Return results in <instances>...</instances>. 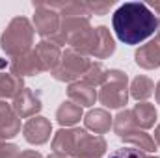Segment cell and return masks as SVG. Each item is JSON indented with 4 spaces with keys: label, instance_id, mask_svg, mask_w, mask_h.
Returning a JSON list of instances; mask_svg holds the SVG:
<instances>
[{
    "label": "cell",
    "instance_id": "1",
    "mask_svg": "<svg viewBox=\"0 0 160 158\" xmlns=\"http://www.w3.org/2000/svg\"><path fill=\"white\" fill-rule=\"evenodd\" d=\"M158 26L153 9L142 2H127L119 6L112 17V28L125 45H140L149 39Z\"/></svg>",
    "mask_w": 160,
    "mask_h": 158
},
{
    "label": "cell",
    "instance_id": "2",
    "mask_svg": "<svg viewBox=\"0 0 160 158\" xmlns=\"http://www.w3.org/2000/svg\"><path fill=\"white\" fill-rule=\"evenodd\" d=\"M52 149L73 158H101L108 143L102 136L89 134L86 128H60L52 138Z\"/></svg>",
    "mask_w": 160,
    "mask_h": 158
},
{
    "label": "cell",
    "instance_id": "3",
    "mask_svg": "<svg viewBox=\"0 0 160 158\" xmlns=\"http://www.w3.org/2000/svg\"><path fill=\"white\" fill-rule=\"evenodd\" d=\"M56 45H71L80 54L91 56L95 47V28L89 24V17H62L60 32L52 39Z\"/></svg>",
    "mask_w": 160,
    "mask_h": 158
},
{
    "label": "cell",
    "instance_id": "4",
    "mask_svg": "<svg viewBox=\"0 0 160 158\" xmlns=\"http://www.w3.org/2000/svg\"><path fill=\"white\" fill-rule=\"evenodd\" d=\"M34 34H36L34 24L26 17H13L0 36V48L13 60L32 50Z\"/></svg>",
    "mask_w": 160,
    "mask_h": 158
},
{
    "label": "cell",
    "instance_id": "5",
    "mask_svg": "<svg viewBox=\"0 0 160 158\" xmlns=\"http://www.w3.org/2000/svg\"><path fill=\"white\" fill-rule=\"evenodd\" d=\"M97 101L110 110H119L128 101V77L119 69H108L104 84L97 93Z\"/></svg>",
    "mask_w": 160,
    "mask_h": 158
},
{
    "label": "cell",
    "instance_id": "6",
    "mask_svg": "<svg viewBox=\"0 0 160 158\" xmlns=\"http://www.w3.org/2000/svg\"><path fill=\"white\" fill-rule=\"evenodd\" d=\"M89 65H91L89 56L80 54L75 48H65L62 52L60 63L56 65V69L50 71V75H52V78L58 80V82L73 84V82H78L80 77L86 75V71L89 69Z\"/></svg>",
    "mask_w": 160,
    "mask_h": 158
},
{
    "label": "cell",
    "instance_id": "7",
    "mask_svg": "<svg viewBox=\"0 0 160 158\" xmlns=\"http://www.w3.org/2000/svg\"><path fill=\"white\" fill-rule=\"evenodd\" d=\"M34 30L43 39L52 41L60 32L62 17L58 11L47 6V2H34Z\"/></svg>",
    "mask_w": 160,
    "mask_h": 158
},
{
    "label": "cell",
    "instance_id": "8",
    "mask_svg": "<svg viewBox=\"0 0 160 158\" xmlns=\"http://www.w3.org/2000/svg\"><path fill=\"white\" fill-rule=\"evenodd\" d=\"M13 112L19 116L21 119H28V117H36L43 108V102H41L39 95L30 89V87H24L15 99H13V104H11Z\"/></svg>",
    "mask_w": 160,
    "mask_h": 158
},
{
    "label": "cell",
    "instance_id": "9",
    "mask_svg": "<svg viewBox=\"0 0 160 158\" xmlns=\"http://www.w3.org/2000/svg\"><path fill=\"white\" fill-rule=\"evenodd\" d=\"M22 134H24V140L32 145H43L50 140V134H52V125L50 121L43 116H36V117H30L24 126H22Z\"/></svg>",
    "mask_w": 160,
    "mask_h": 158
},
{
    "label": "cell",
    "instance_id": "10",
    "mask_svg": "<svg viewBox=\"0 0 160 158\" xmlns=\"http://www.w3.org/2000/svg\"><path fill=\"white\" fill-rule=\"evenodd\" d=\"M9 73L15 75V77H19V78H24V77H38V75L43 73V67H41L36 52L30 50V52H24V54H21V56H17V58L11 60V63H9Z\"/></svg>",
    "mask_w": 160,
    "mask_h": 158
},
{
    "label": "cell",
    "instance_id": "11",
    "mask_svg": "<svg viewBox=\"0 0 160 158\" xmlns=\"http://www.w3.org/2000/svg\"><path fill=\"white\" fill-rule=\"evenodd\" d=\"M34 52H36L41 67H43V73L56 69V65H58L60 60H62V47L56 45V43H52V41H48V39L39 41V43L36 45V50H34Z\"/></svg>",
    "mask_w": 160,
    "mask_h": 158
},
{
    "label": "cell",
    "instance_id": "12",
    "mask_svg": "<svg viewBox=\"0 0 160 158\" xmlns=\"http://www.w3.org/2000/svg\"><path fill=\"white\" fill-rule=\"evenodd\" d=\"M21 132V117L13 112L11 104L0 101V138L11 140Z\"/></svg>",
    "mask_w": 160,
    "mask_h": 158
},
{
    "label": "cell",
    "instance_id": "13",
    "mask_svg": "<svg viewBox=\"0 0 160 158\" xmlns=\"http://www.w3.org/2000/svg\"><path fill=\"white\" fill-rule=\"evenodd\" d=\"M114 125V117L110 116L108 110L104 108H95V110H89L86 116H84V126L86 130H91L93 134L101 136V134H106Z\"/></svg>",
    "mask_w": 160,
    "mask_h": 158
},
{
    "label": "cell",
    "instance_id": "14",
    "mask_svg": "<svg viewBox=\"0 0 160 158\" xmlns=\"http://www.w3.org/2000/svg\"><path fill=\"white\" fill-rule=\"evenodd\" d=\"M134 62L147 71L160 67V43L157 39H151L149 43L142 45L134 54Z\"/></svg>",
    "mask_w": 160,
    "mask_h": 158
},
{
    "label": "cell",
    "instance_id": "15",
    "mask_svg": "<svg viewBox=\"0 0 160 158\" xmlns=\"http://www.w3.org/2000/svg\"><path fill=\"white\" fill-rule=\"evenodd\" d=\"M67 97H69L71 102L78 104L80 108L93 106L95 101H97V89L93 86L78 80V82H73V84L67 86Z\"/></svg>",
    "mask_w": 160,
    "mask_h": 158
},
{
    "label": "cell",
    "instance_id": "16",
    "mask_svg": "<svg viewBox=\"0 0 160 158\" xmlns=\"http://www.w3.org/2000/svg\"><path fill=\"white\" fill-rule=\"evenodd\" d=\"M116 52V39L110 34L106 26H97L95 28V47L91 56L97 60H106Z\"/></svg>",
    "mask_w": 160,
    "mask_h": 158
},
{
    "label": "cell",
    "instance_id": "17",
    "mask_svg": "<svg viewBox=\"0 0 160 158\" xmlns=\"http://www.w3.org/2000/svg\"><path fill=\"white\" fill-rule=\"evenodd\" d=\"M157 108L155 104L151 102H138L134 108H132V117H134V125L140 128V130H147V128H153L155 123H157Z\"/></svg>",
    "mask_w": 160,
    "mask_h": 158
},
{
    "label": "cell",
    "instance_id": "18",
    "mask_svg": "<svg viewBox=\"0 0 160 158\" xmlns=\"http://www.w3.org/2000/svg\"><path fill=\"white\" fill-rule=\"evenodd\" d=\"M84 117V112L78 104L71 102V101H63L58 110H56V121L62 125V126H73L77 125L80 119Z\"/></svg>",
    "mask_w": 160,
    "mask_h": 158
},
{
    "label": "cell",
    "instance_id": "19",
    "mask_svg": "<svg viewBox=\"0 0 160 158\" xmlns=\"http://www.w3.org/2000/svg\"><path fill=\"white\" fill-rule=\"evenodd\" d=\"M121 140H123L125 143L134 145L136 149H140V151H143V153H155V151H157L155 140H153L145 130H140V128L127 132L125 136H121Z\"/></svg>",
    "mask_w": 160,
    "mask_h": 158
},
{
    "label": "cell",
    "instance_id": "20",
    "mask_svg": "<svg viewBox=\"0 0 160 158\" xmlns=\"http://www.w3.org/2000/svg\"><path fill=\"white\" fill-rule=\"evenodd\" d=\"M155 93V82L147 77H136L130 82L128 95L136 99L138 102H147V99Z\"/></svg>",
    "mask_w": 160,
    "mask_h": 158
},
{
    "label": "cell",
    "instance_id": "21",
    "mask_svg": "<svg viewBox=\"0 0 160 158\" xmlns=\"http://www.w3.org/2000/svg\"><path fill=\"white\" fill-rule=\"evenodd\" d=\"M24 89L22 78L11 73H0V101L2 99H15Z\"/></svg>",
    "mask_w": 160,
    "mask_h": 158
},
{
    "label": "cell",
    "instance_id": "22",
    "mask_svg": "<svg viewBox=\"0 0 160 158\" xmlns=\"http://www.w3.org/2000/svg\"><path fill=\"white\" fill-rule=\"evenodd\" d=\"M112 128H114V132H116L118 138L125 136V134L130 132V130H136L138 126L134 125L132 110H121L119 114L114 117V125H112Z\"/></svg>",
    "mask_w": 160,
    "mask_h": 158
},
{
    "label": "cell",
    "instance_id": "23",
    "mask_svg": "<svg viewBox=\"0 0 160 158\" xmlns=\"http://www.w3.org/2000/svg\"><path fill=\"white\" fill-rule=\"evenodd\" d=\"M106 75H108V69L101 63V62H91L89 69L86 71V75L82 77V82L97 87V86H102L104 80H106Z\"/></svg>",
    "mask_w": 160,
    "mask_h": 158
},
{
    "label": "cell",
    "instance_id": "24",
    "mask_svg": "<svg viewBox=\"0 0 160 158\" xmlns=\"http://www.w3.org/2000/svg\"><path fill=\"white\" fill-rule=\"evenodd\" d=\"M108 158H160V156H147L143 151H140L136 147H121V149H116L114 153H110Z\"/></svg>",
    "mask_w": 160,
    "mask_h": 158
},
{
    "label": "cell",
    "instance_id": "25",
    "mask_svg": "<svg viewBox=\"0 0 160 158\" xmlns=\"http://www.w3.org/2000/svg\"><path fill=\"white\" fill-rule=\"evenodd\" d=\"M114 4H116L114 0H106V2H99V0H95V2H86L89 15H106Z\"/></svg>",
    "mask_w": 160,
    "mask_h": 158
},
{
    "label": "cell",
    "instance_id": "26",
    "mask_svg": "<svg viewBox=\"0 0 160 158\" xmlns=\"http://www.w3.org/2000/svg\"><path fill=\"white\" fill-rule=\"evenodd\" d=\"M19 156V145L9 143L8 140L0 138V158H17Z\"/></svg>",
    "mask_w": 160,
    "mask_h": 158
},
{
    "label": "cell",
    "instance_id": "27",
    "mask_svg": "<svg viewBox=\"0 0 160 158\" xmlns=\"http://www.w3.org/2000/svg\"><path fill=\"white\" fill-rule=\"evenodd\" d=\"M17 158H43V155H41V153H38V151L28 149V151H21Z\"/></svg>",
    "mask_w": 160,
    "mask_h": 158
},
{
    "label": "cell",
    "instance_id": "28",
    "mask_svg": "<svg viewBox=\"0 0 160 158\" xmlns=\"http://www.w3.org/2000/svg\"><path fill=\"white\" fill-rule=\"evenodd\" d=\"M153 140H155V143L160 147V125L155 128V138H153Z\"/></svg>",
    "mask_w": 160,
    "mask_h": 158
},
{
    "label": "cell",
    "instance_id": "29",
    "mask_svg": "<svg viewBox=\"0 0 160 158\" xmlns=\"http://www.w3.org/2000/svg\"><path fill=\"white\" fill-rule=\"evenodd\" d=\"M155 99H157V102L160 104V82L155 86Z\"/></svg>",
    "mask_w": 160,
    "mask_h": 158
},
{
    "label": "cell",
    "instance_id": "30",
    "mask_svg": "<svg viewBox=\"0 0 160 158\" xmlns=\"http://www.w3.org/2000/svg\"><path fill=\"white\" fill-rule=\"evenodd\" d=\"M47 158H69V156H65V155H62V153H56V151H52V153H50Z\"/></svg>",
    "mask_w": 160,
    "mask_h": 158
},
{
    "label": "cell",
    "instance_id": "31",
    "mask_svg": "<svg viewBox=\"0 0 160 158\" xmlns=\"http://www.w3.org/2000/svg\"><path fill=\"white\" fill-rule=\"evenodd\" d=\"M155 39L160 43V19H158V26H157V37H155Z\"/></svg>",
    "mask_w": 160,
    "mask_h": 158
},
{
    "label": "cell",
    "instance_id": "32",
    "mask_svg": "<svg viewBox=\"0 0 160 158\" xmlns=\"http://www.w3.org/2000/svg\"><path fill=\"white\" fill-rule=\"evenodd\" d=\"M151 7H153V9H155V11H160V2H157V4H153V6H151Z\"/></svg>",
    "mask_w": 160,
    "mask_h": 158
}]
</instances>
